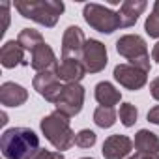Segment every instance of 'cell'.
I'll list each match as a JSON object with an SVG mask.
<instances>
[{
    "label": "cell",
    "instance_id": "6da1fadb",
    "mask_svg": "<svg viewBox=\"0 0 159 159\" xmlns=\"http://www.w3.org/2000/svg\"><path fill=\"white\" fill-rule=\"evenodd\" d=\"M0 148L6 159H34L39 152V137L28 127H11L2 133Z\"/></svg>",
    "mask_w": 159,
    "mask_h": 159
},
{
    "label": "cell",
    "instance_id": "7a4b0ae2",
    "mask_svg": "<svg viewBox=\"0 0 159 159\" xmlns=\"http://www.w3.org/2000/svg\"><path fill=\"white\" fill-rule=\"evenodd\" d=\"M13 6L23 17L32 19L49 28L56 25L60 13L64 11V4L58 0H19Z\"/></svg>",
    "mask_w": 159,
    "mask_h": 159
},
{
    "label": "cell",
    "instance_id": "3957f363",
    "mask_svg": "<svg viewBox=\"0 0 159 159\" xmlns=\"http://www.w3.org/2000/svg\"><path fill=\"white\" fill-rule=\"evenodd\" d=\"M41 131L56 150H67L75 144V135L69 127V116L62 114L60 111L41 120Z\"/></svg>",
    "mask_w": 159,
    "mask_h": 159
},
{
    "label": "cell",
    "instance_id": "277c9868",
    "mask_svg": "<svg viewBox=\"0 0 159 159\" xmlns=\"http://www.w3.org/2000/svg\"><path fill=\"white\" fill-rule=\"evenodd\" d=\"M116 51L125 56L131 66L140 67L142 71H150V54L146 49V41L140 36H124L116 41Z\"/></svg>",
    "mask_w": 159,
    "mask_h": 159
},
{
    "label": "cell",
    "instance_id": "5b68a950",
    "mask_svg": "<svg viewBox=\"0 0 159 159\" xmlns=\"http://www.w3.org/2000/svg\"><path fill=\"white\" fill-rule=\"evenodd\" d=\"M83 13H84L86 23H88L94 30H98V32L112 34L114 30L122 28L118 11H112V10H109V8H105V6H99V4H86Z\"/></svg>",
    "mask_w": 159,
    "mask_h": 159
},
{
    "label": "cell",
    "instance_id": "8992f818",
    "mask_svg": "<svg viewBox=\"0 0 159 159\" xmlns=\"http://www.w3.org/2000/svg\"><path fill=\"white\" fill-rule=\"evenodd\" d=\"M83 101H84V90L79 83H71V84H66L58 101H56V107L62 114L66 116H75L81 112L83 109Z\"/></svg>",
    "mask_w": 159,
    "mask_h": 159
},
{
    "label": "cell",
    "instance_id": "52a82bcc",
    "mask_svg": "<svg viewBox=\"0 0 159 159\" xmlns=\"http://www.w3.org/2000/svg\"><path fill=\"white\" fill-rule=\"evenodd\" d=\"M34 88L47 99L56 103L64 86L60 84V79L56 75V69H49V71H41L34 77Z\"/></svg>",
    "mask_w": 159,
    "mask_h": 159
},
{
    "label": "cell",
    "instance_id": "ba28073f",
    "mask_svg": "<svg viewBox=\"0 0 159 159\" xmlns=\"http://www.w3.org/2000/svg\"><path fill=\"white\" fill-rule=\"evenodd\" d=\"M84 34L79 26H69L64 32V39H62V58H73V60H83V52H84Z\"/></svg>",
    "mask_w": 159,
    "mask_h": 159
},
{
    "label": "cell",
    "instance_id": "9c48e42d",
    "mask_svg": "<svg viewBox=\"0 0 159 159\" xmlns=\"http://www.w3.org/2000/svg\"><path fill=\"white\" fill-rule=\"evenodd\" d=\"M83 64L86 67V71L90 73H98L107 66V49L101 41L98 39H88L84 45V52H83Z\"/></svg>",
    "mask_w": 159,
    "mask_h": 159
},
{
    "label": "cell",
    "instance_id": "30bf717a",
    "mask_svg": "<svg viewBox=\"0 0 159 159\" xmlns=\"http://www.w3.org/2000/svg\"><path fill=\"white\" fill-rule=\"evenodd\" d=\"M114 79L127 90H139L146 84V71L131 64H120L114 67Z\"/></svg>",
    "mask_w": 159,
    "mask_h": 159
},
{
    "label": "cell",
    "instance_id": "8fae6325",
    "mask_svg": "<svg viewBox=\"0 0 159 159\" xmlns=\"http://www.w3.org/2000/svg\"><path fill=\"white\" fill-rule=\"evenodd\" d=\"M131 150H133V142L125 135H112L103 142L105 159H124Z\"/></svg>",
    "mask_w": 159,
    "mask_h": 159
},
{
    "label": "cell",
    "instance_id": "7c38bea8",
    "mask_svg": "<svg viewBox=\"0 0 159 159\" xmlns=\"http://www.w3.org/2000/svg\"><path fill=\"white\" fill-rule=\"evenodd\" d=\"M86 67L81 60H73V58H62L60 66L56 67V75L60 81H66L67 84L71 83H79L84 77Z\"/></svg>",
    "mask_w": 159,
    "mask_h": 159
},
{
    "label": "cell",
    "instance_id": "4fadbf2b",
    "mask_svg": "<svg viewBox=\"0 0 159 159\" xmlns=\"http://www.w3.org/2000/svg\"><path fill=\"white\" fill-rule=\"evenodd\" d=\"M0 62H2L4 67H15V66H25L28 64L25 60V49L19 41L11 39V41H6L0 49Z\"/></svg>",
    "mask_w": 159,
    "mask_h": 159
},
{
    "label": "cell",
    "instance_id": "5bb4252c",
    "mask_svg": "<svg viewBox=\"0 0 159 159\" xmlns=\"http://www.w3.org/2000/svg\"><path fill=\"white\" fill-rule=\"evenodd\" d=\"M30 66L41 73V71H49V69H56L58 64H56V58H54V52L52 49L47 45V43H41L38 45L34 51H32V62Z\"/></svg>",
    "mask_w": 159,
    "mask_h": 159
},
{
    "label": "cell",
    "instance_id": "9a60e30c",
    "mask_svg": "<svg viewBox=\"0 0 159 159\" xmlns=\"http://www.w3.org/2000/svg\"><path fill=\"white\" fill-rule=\"evenodd\" d=\"M28 99L26 90L15 83H4L0 86V103L6 107H19Z\"/></svg>",
    "mask_w": 159,
    "mask_h": 159
},
{
    "label": "cell",
    "instance_id": "2e32d148",
    "mask_svg": "<svg viewBox=\"0 0 159 159\" xmlns=\"http://www.w3.org/2000/svg\"><path fill=\"white\" fill-rule=\"evenodd\" d=\"M146 10V2L144 0H125V2L120 6L118 15H120V25L122 28L133 26L139 19V15Z\"/></svg>",
    "mask_w": 159,
    "mask_h": 159
},
{
    "label": "cell",
    "instance_id": "e0dca14e",
    "mask_svg": "<svg viewBox=\"0 0 159 159\" xmlns=\"http://www.w3.org/2000/svg\"><path fill=\"white\" fill-rule=\"evenodd\" d=\"M135 148L139 150V153H144V155L157 153L159 152V139L155 137V133L140 129L135 137Z\"/></svg>",
    "mask_w": 159,
    "mask_h": 159
},
{
    "label": "cell",
    "instance_id": "ac0fdd59",
    "mask_svg": "<svg viewBox=\"0 0 159 159\" xmlns=\"http://www.w3.org/2000/svg\"><path fill=\"white\" fill-rule=\"evenodd\" d=\"M96 99L101 103V107H112L120 101V92L111 83H99L96 86Z\"/></svg>",
    "mask_w": 159,
    "mask_h": 159
},
{
    "label": "cell",
    "instance_id": "d6986e66",
    "mask_svg": "<svg viewBox=\"0 0 159 159\" xmlns=\"http://www.w3.org/2000/svg\"><path fill=\"white\" fill-rule=\"evenodd\" d=\"M17 41L23 45L25 51H30V52H32L38 45L45 43V41H43V36H41L38 30H32V28H23L21 34H19V38H17Z\"/></svg>",
    "mask_w": 159,
    "mask_h": 159
},
{
    "label": "cell",
    "instance_id": "ffe728a7",
    "mask_svg": "<svg viewBox=\"0 0 159 159\" xmlns=\"http://www.w3.org/2000/svg\"><path fill=\"white\" fill-rule=\"evenodd\" d=\"M94 122L99 127H111L116 122V112L112 107H98L94 112Z\"/></svg>",
    "mask_w": 159,
    "mask_h": 159
},
{
    "label": "cell",
    "instance_id": "44dd1931",
    "mask_svg": "<svg viewBox=\"0 0 159 159\" xmlns=\"http://www.w3.org/2000/svg\"><path fill=\"white\" fill-rule=\"evenodd\" d=\"M144 28H146V34L150 38H159V0L153 6V13L146 19Z\"/></svg>",
    "mask_w": 159,
    "mask_h": 159
},
{
    "label": "cell",
    "instance_id": "7402d4cb",
    "mask_svg": "<svg viewBox=\"0 0 159 159\" xmlns=\"http://www.w3.org/2000/svg\"><path fill=\"white\" fill-rule=\"evenodd\" d=\"M120 120H122V124L125 125V127H131L135 122H137V109H135V105H131V103H124L122 107H120Z\"/></svg>",
    "mask_w": 159,
    "mask_h": 159
},
{
    "label": "cell",
    "instance_id": "603a6c76",
    "mask_svg": "<svg viewBox=\"0 0 159 159\" xmlns=\"http://www.w3.org/2000/svg\"><path fill=\"white\" fill-rule=\"evenodd\" d=\"M75 144L77 146H81V148H90L96 144V133L90 131V129H83V131H79L75 135Z\"/></svg>",
    "mask_w": 159,
    "mask_h": 159
},
{
    "label": "cell",
    "instance_id": "cb8c5ba5",
    "mask_svg": "<svg viewBox=\"0 0 159 159\" xmlns=\"http://www.w3.org/2000/svg\"><path fill=\"white\" fill-rule=\"evenodd\" d=\"M0 15L4 17V25H2V30H0V36H2L8 28V23H10V2H2L0 4Z\"/></svg>",
    "mask_w": 159,
    "mask_h": 159
},
{
    "label": "cell",
    "instance_id": "d4e9b609",
    "mask_svg": "<svg viewBox=\"0 0 159 159\" xmlns=\"http://www.w3.org/2000/svg\"><path fill=\"white\" fill-rule=\"evenodd\" d=\"M34 159H64V155L60 152H47V150H39L36 153Z\"/></svg>",
    "mask_w": 159,
    "mask_h": 159
},
{
    "label": "cell",
    "instance_id": "484cf974",
    "mask_svg": "<svg viewBox=\"0 0 159 159\" xmlns=\"http://www.w3.org/2000/svg\"><path fill=\"white\" fill-rule=\"evenodd\" d=\"M148 120H150L152 124H157V125H159V105L153 107V109L148 112Z\"/></svg>",
    "mask_w": 159,
    "mask_h": 159
},
{
    "label": "cell",
    "instance_id": "4316f807",
    "mask_svg": "<svg viewBox=\"0 0 159 159\" xmlns=\"http://www.w3.org/2000/svg\"><path fill=\"white\" fill-rule=\"evenodd\" d=\"M150 92H152V96L159 101V77L155 79V81H152V84H150Z\"/></svg>",
    "mask_w": 159,
    "mask_h": 159
},
{
    "label": "cell",
    "instance_id": "83f0119b",
    "mask_svg": "<svg viewBox=\"0 0 159 159\" xmlns=\"http://www.w3.org/2000/svg\"><path fill=\"white\" fill-rule=\"evenodd\" d=\"M152 56H153V60H157V64H159V41L153 45V51H152Z\"/></svg>",
    "mask_w": 159,
    "mask_h": 159
},
{
    "label": "cell",
    "instance_id": "f1b7e54d",
    "mask_svg": "<svg viewBox=\"0 0 159 159\" xmlns=\"http://www.w3.org/2000/svg\"><path fill=\"white\" fill-rule=\"evenodd\" d=\"M144 159H159L157 153H150V155H144Z\"/></svg>",
    "mask_w": 159,
    "mask_h": 159
},
{
    "label": "cell",
    "instance_id": "f546056e",
    "mask_svg": "<svg viewBox=\"0 0 159 159\" xmlns=\"http://www.w3.org/2000/svg\"><path fill=\"white\" fill-rule=\"evenodd\" d=\"M129 159H144V153H135V155L129 157Z\"/></svg>",
    "mask_w": 159,
    "mask_h": 159
},
{
    "label": "cell",
    "instance_id": "4dcf8cb0",
    "mask_svg": "<svg viewBox=\"0 0 159 159\" xmlns=\"http://www.w3.org/2000/svg\"><path fill=\"white\" fill-rule=\"evenodd\" d=\"M84 159H90V157H84Z\"/></svg>",
    "mask_w": 159,
    "mask_h": 159
}]
</instances>
